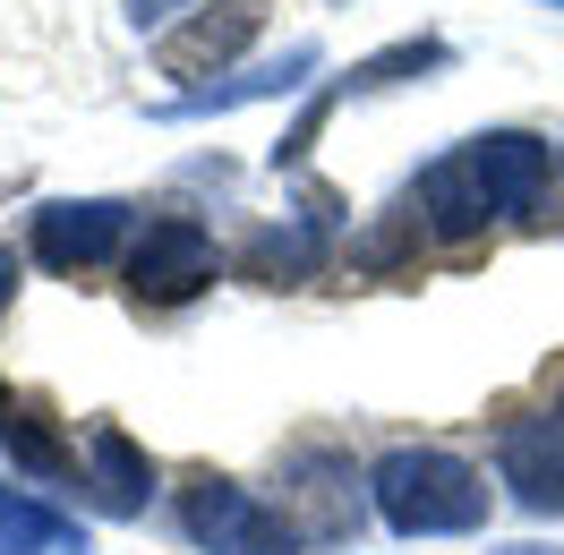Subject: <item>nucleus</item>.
Returning a JSON list of instances; mask_svg holds the SVG:
<instances>
[{"label":"nucleus","mask_w":564,"mask_h":555,"mask_svg":"<svg viewBox=\"0 0 564 555\" xmlns=\"http://www.w3.org/2000/svg\"><path fill=\"white\" fill-rule=\"evenodd\" d=\"M547 197H556V145L530 129H488V138H462L454 154H436L411 179L402 214L420 240L470 248L496 222H547Z\"/></svg>","instance_id":"obj_1"},{"label":"nucleus","mask_w":564,"mask_h":555,"mask_svg":"<svg viewBox=\"0 0 564 555\" xmlns=\"http://www.w3.org/2000/svg\"><path fill=\"white\" fill-rule=\"evenodd\" d=\"M368 496H377V521L402 530V538H470L496 504L488 470H470L445 445H393L368 470Z\"/></svg>","instance_id":"obj_2"},{"label":"nucleus","mask_w":564,"mask_h":555,"mask_svg":"<svg viewBox=\"0 0 564 555\" xmlns=\"http://www.w3.org/2000/svg\"><path fill=\"white\" fill-rule=\"evenodd\" d=\"M180 530H188V547H206V555H300L308 547L300 521L282 513V504H265L257 487L223 479V470H188Z\"/></svg>","instance_id":"obj_3"},{"label":"nucleus","mask_w":564,"mask_h":555,"mask_svg":"<svg viewBox=\"0 0 564 555\" xmlns=\"http://www.w3.org/2000/svg\"><path fill=\"white\" fill-rule=\"evenodd\" d=\"M214 274H223V248L197 214H145V231L129 240V308L145 316L188 308L197 291H214Z\"/></svg>","instance_id":"obj_4"},{"label":"nucleus","mask_w":564,"mask_h":555,"mask_svg":"<svg viewBox=\"0 0 564 555\" xmlns=\"http://www.w3.org/2000/svg\"><path fill=\"white\" fill-rule=\"evenodd\" d=\"M120 240H129V206L120 197H52V206H35V265L43 274H104L111 257H120Z\"/></svg>","instance_id":"obj_5"},{"label":"nucleus","mask_w":564,"mask_h":555,"mask_svg":"<svg viewBox=\"0 0 564 555\" xmlns=\"http://www.w3.org/2000/svg\"><path fill=\"white\" fill-rule=\"evenodd\" d=\"M334 265V197H308V214H291V222H265V231H248L240 240V282L257 291H300V282H317Z\"/></svg>","instance_id":"obj_6"},{"label":"nucleus","mask_w":564,"mask_h":555,"mask_svg":"<svg viewBox=\"0 0 564 555\" xmlns=\"http://www.w3.org/2000/svg\"><path fill=\"white\" fill-rule=\"evenodd\" d=\"M496 479L513 487V504L539 521L564 513V393L547 411L530 418H505V436H496Z\"/></svg>","instance_id":"obj_7"},{"label":"nucleus","mask_w":564,"mask_h":555,"mask_svg":"<svg viewBox=\"0 0 564 555\" xmlns=\"http://www.w3.org/2000/svg\"><path fill=\"white\" fill-rule=\"evenodd\" d=\"M445 61H454V52H445L436 35H420V43H386V52H368V61H359L351 77H334V86H325L317 104L300 111V129H291V138L274 145V172H291V163H300V154L317 145V129H325V120H334L343 104H359V95H386V86H402V77H427V69H445Z\"/></svg>","instance_id":"obj_8"},{"label":"nucleus","mask_w":564,"mask_h":555,"mask_svg":"<svg viewBox=\"0 0 564 555\" xmlns=\"http://www.w3.org/2000/svg\"><path fill=\"white\" fill-rule=\"evenodd\" d=\"M265 9L274 0H214V9H197L188 26H172L163 35V77H206V69H231L248 43H257V26H265Z\"/></svg>","instance_id":"obj_9"},{"label":"nucleus","mask_w":564,"mask_h":555,"mask_svg":"<svg viewBox=\"0 0 564 555\" xmlns=\"http://www.w3.org/2000/svg\"><path fill=\"white\" fill-rule=\"evenodd\" d=\"M77 487L95 496V513L129 521V513H145V504H154V461H145V445L129 436V427H120V418H95Z\"/></svg>","instance_id":"obj_10"},{"label":"nucleus","mask_w":564,"mask_h":555,"mask_svg":"<svg viewBox=\"0 0 564 555\" xmlns=\"http://www.w3.org/2000/svg\"><path fill=\"white\" fill-rule=\"evenodd\" d=\"M291 496L308 504L300 513V538H351V521H359V470L343 461V453H325V445H300L291 453Z\"/></svg>","instance_id":"obj_11"},{"label":"nucleus","mask_w":564,"mask_h":555,"mask_svg":"<svg viewBox=\"0 0 564 555\" xmlns=\"http://www.w3.org/2000/svg\"><path fill=\"white\" fill-rule=\"evenodd\" d=\"M0 445H9V461H18V470L77 487V453H69V436H61V418H52V402H43V393H9V411H0Z\"/></svg>","instance_id":"obj_12"},{"label":"nucleus","mask_w":564,"mask_h":555,"mask_svg":"<svg viewBox=\"0 0 564 555\" xmlns=\"http://www.w3.org/2000/svg\"><path fill=\"white\" fill-rule=\"evenodd\" d=\"M0 555H86V530L61 504H43V496L0 479Z\"/></svg>","instance_id":"obj_13"},{"label":"nucleus","mask_w":564,"mask_h":555,"mask_svg":"<svg viewBox=\"0 0 564 555\" xmlns=\"http://www.w3.org/2000/svg\"><path fill=\"white\" fill-rule=\"evenodd\" d=\"M317 69V43H291L274 69H248V77H231V86H188L172 104V120H206V111H231V104H257V95H291L300 77Z\"/></svg>","instance_id":"obj_14"},{"label":"nucleus","mask_w":564,"mask_h":555,"mask_svg":"<svg viewBox=\"0 0 564 555\" xmlns=\"http://www.w3.org/2000/svg\"><path fill=\"white\" fill-rule=\"evenodd\" d=\"M120 9H129V26H163V18H180L188 0H120Z\"/></svg>","instance_id":"obj_15"},{"label":"nucleus","mask_w":564,"mask_h":555,"mask_svg":"<svg viewBox=\"0 0 564 555\" xmlns=\"http://www.w3.org/2000/svg\"><path fill=\"white\" fill-rule=\"evenodd\" d=\"M9 300H18V248L0 240V316H9Z\"/></svg>","instance_id":"obj_16"},{"label":"nucleus","mask_w":564,"mask_h":555,"mask_svg":"<svg viewBox=\"0 0 564 555\" xmlns=\"http://www.w3.org/2000/svg\"><path fill=\"white\" fill-rule=\"evenodd\" d=\"M547 222H564V145H556V197H547Z\"/></svg>","instance_id":"obj_17"},{"label":"nucleus","mask_w":564,"mask_h":555,"mask_svg":"<svg viewBox=\"0 0 564 555\" xmlns=\"http://www.w3.org/2000/svg\"><path fill=\"white\" fill-rule=\"evenodd\" d=\"M496 555H564V547H539V538H530V547H496Z\"/></svg>","instance_id":"obj_18"},{"label":"nucleus","mask_w":564,"mask_h":555,"mask_svg":"<svg viewBox=\"0 0 564 555\" xmlns=\"http://www.w3.org/2000/svg\"><path fill=\"white\" fill-rule=\"evenodd\" d=\"M0 411H9V384H0Z\"/></svg>","instance_id":"obj_19"},{"label":"nucleus","mask_w":564,"mask_h":555,"mask_svg":"<svg viewBox=\"0 0 564 555\" xmlns=\"http://www.w3.org/2000/svg\"><path fill=\"white\" fill-rule=\"evenodd\" d=\"M547 9H564V0H547Z\"/></svg>","instance_id":"obj_20"},{"label":"nucleus","mask_w":564,"mask_h":555,"mask_svg":"<svg viewBox=\"0 0 564 555\" xmlns=\"http://www.w3.org/2000/svg\"><path fill=\"white\" fill-rule=\"evenodd\" d=\"M334 9H343V0H334Z\"/></svg>","instance_id":"obj_21"}]
</instances>
